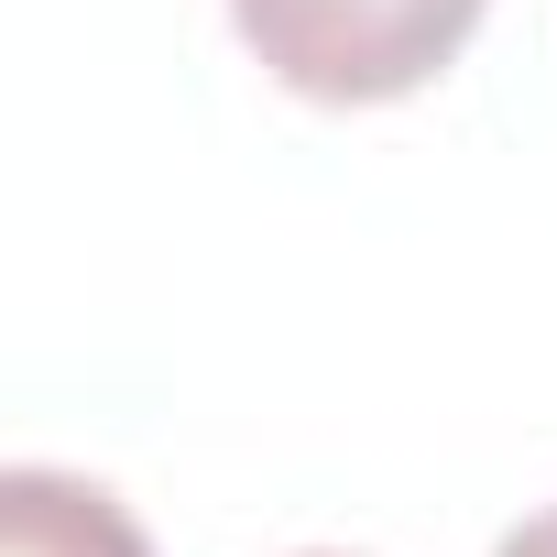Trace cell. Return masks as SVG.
<instances>
[{
	"label": "cell",
	"mask_w": 557,
	"mask_h": 557,
	"mask_svg": "<svg viewBox=\"0 0 557 557\" xmlns=\"http://www.w3.org/2000/svg\"><path fill=\"white\" fill-rule=\"evenodd\" d=\"M230 23L296 99L372 110V99L426 88L470 45L481 0H230Z\"/></svg>",
	"instance_id": "cell-1"
},
{
	"label": "cell",
	"mask_w": 557,
	"mask_h": 557,
	"mask_svg": "<svg viewBox=\"0 0 557 557\" xmlns=\"http://www.w3.org/2000/svg\"><path fill=\"white\" fill-rule=\"evenodd\" d=\"M0 557H153V546L99 481L0 470Z\"/></svg>",
	"instance_id": "cell-2"
},
{
	"label": "cell",
	"mask_w": 557,
	"mask_h": 557,
	"mask_svg": "<svg viewBox=\"0 0 557 557\" xmlns=\"http://www.w3.org/2000/svg\"><path fill=\"white\" fill-rule=\"evenodd\" d=\"M492 557H557V513H535V524H513Z\"/></svg>",
	"instance_id": "cell-3"
}]
</instances>
